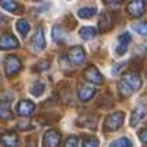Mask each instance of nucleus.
<instances>
[{"instance_id":"obj_20","label":"nucleus","mask_w":147,"mask_h":147,"mask_svg":"<svg viewBox=\"0 0 147 147\" xmlns=\"http://www.w3.org/2000/svg\"><path fill=\"white\" fill-rule=\"evenodd\" d=\"M78 34H80V37L83 40H91V38L96 37V29L92 28V26H83L80 29Z\"/></svg>"},{"instance_id":"obj_7","label":"nucleus","mask_w":147,"mask_h":147,"mask_svg":"<svg viewBox=\"0 0 147 147\" xmlns=\"http://www.w3.org/2000/svg\"><path fill=\"white\" fill-rule=\"evenodd\" d=\"M61 134L55 129L47 131L43 136V147H59L61 146Z\"/></svg>"},{"instance_id":"obj_32","label":"nucleus","mask_w":147,"mask_h":147,"mask_svg":"<svg viewBox=\"0 0 147 147\" xmlns=\"http://www.w3.org/2000/svg\"><path fill=\"white\" fill-rule=\"evenodd\" d=\"M0 81H1V77H0Z\"/></svg>"},{"instance_id":"obj_17","label":"nucleus","mask_w":147,"mask_h":147,"mask_svg":"<svg viewBox=\"0 0 147 147\" xmlns=\"http://www.w3.org/2000/svg\"><path fill=\"white\" fill-rule=\"evenodd\" d=\"M98 24H99L100 32H107V30L111 29V26H113V18H111L109 11H103L99 15V22Z\"/></svg>"},{"instance_id":"obj_27","label":"nucleus","mask_w":147,"mask_h":147,"mask_svg":"<svg viewBox=\"0 0 147 147\" xmlns=\"http://www.w3.org/2000/svg\"><path fill=\"white\" fill-rule=\"evenodd\" d=\"M99 146V140L96 136H90V138H85L83 140V147H98Z\"/></svg>"},{"instance_id":"obj_22","label":"nucleus","mask_w":147,"mask_h":147,"mask_svg":"<svg viewBox=\"0 0 147 147\" xmlns=\"http://www.w3.org/2000/svg\"><path fill=\"white\" fill-rule=\"evenodd\" d=\"M15 28H17V30L21 33V36H24V37H25L26 34L29 33V30H30V25H29V22H28L26 19H22V18L17 21Z\"/></svg>"},{"instance_id":"obj_26","label":"nucleus","mask_w":147,"mask_h":147,"mask_svg":"<svg viewBox=\"0 0 147 147\" xmlns=\"http://www.w3.org/2000/svg\"><path fill=\"white\" fill-rule=\"evenodd\" d=\"M132 29H134L135 32L140 33V34H147V21L134 24V25H132Z\"/></svg>"},{"instance_id":"obj_5","label":"nucleus","mask_w":147,"mask_h":147,"mask_svg":"<svg viewBox=\"0 0 147 147\" xmlns=\"http://www.w3.org/2000/svg\"><path fill=\"white\" fill-rule=\"evenodd\" d=\"M99 121V117L94 114H90V113H83L77 117L76 124L81 128H87V129H95L96 124Z\"/></svg>"},{"instance_id":"obj_14","label":"nucleus","mask_w":147,"mask_h":147,"mask_svg":"<svg viewBox=\"0 0 147 147\" xmlns=\"http://www.w3.org/2000/svg\"><path fill=\"white\" fill-rule=\"evenodd\" d=\"M146 115H147L146 106H144L143 103H139V105L135 107L132 115H131V127H136V125H138Z\"/></svg>"},{"instance_id":"obj_3","label":"nucleus","mask_w":147,"mask_h":147,"mask_svg":"<svg viewBox=\"0 0 147 147\" xmlns=\"http://www.w3.org/2000/svg\"><path fill=\"white\" fill-rule=\"evenodd\" d=\"M11 99H13V96L8 95L6 91L0 94V118L1 120H11V118H14V114L10 110Z\"/></svg>"},{"instance_id":"obj_24","label":"nucleus","mask_w":147,"mask_h":147,"mask_svg":"<svg viewBox=\"0 0 147 147\" xmlns=\"http://www.w3.org/2000/svg\"><path fill=\"white\" fill-rule=\"evenodd\" d=\"M96 13V7H83V8H80L77 14H78V17L83 19H88V18H92Z\"/></svg>"},{"instance_id":"obj_8","label":"nucleus","mask_w":147,"mask_h":147,"mask_svg":"<svg viewBox=\"0 0 147 147\" xmlns=\"http://www.w3.org/2000/svg\"><path fill=\"white\" fill-rule=\"evenodd\" d=\"M67 59L73 65H81L85 61V51L81 45H74L71 47L67 52Z\"/></svg>"},{"instance_id":"obj_18","label":"nucleus","mask_w":147,"mask_h":147,"mask_svg":"<svg viewBox=\"0 0 147 147\" xmlns=\"http://www.w3.org/2000/svg\"><path fill=\"white\" fill-rule=\"evenodd\" d=\"M67 37V30L63 28V25H57L52 26V38H54V41H57V43H63Z\"/></svg>"},{"instance_id":"obj_12","label":"nucleus","mask_w":147,"mask_h":147,"mask_svg":"<svg viewBox=\"0 0 147 147\" xmlns=\"http://www.w3.org/2000/svg\"><path fill=\"white\" fill-rule=\"evenodd\" d=\"M131 40H132V36L129 34L128 32H124L121 33L118 38H117V41H118V44L115 45V52L118 54V55H124L127 50H128V44L131 43Z\"/></svg>"},{"instance_id":"obj_9","label":"nucleus","mask_w":147,"mask_h":147,"mask_svg":"<svg viewBox=\"0 0 147 147\" xmlns=\"http://www.w3.org/2000/svg\"><path fill=\"white\" fill-rule=\"evenodd\" d=\"M146 11V1L143 0H132L129 1L128 6H127V13L131 17H142Z\"/></svg>"},{"instance_id":"obj_19","label":"nucleus","mask_w":147,"mask_h":147,"mask_svg":"<svg viewBox=\"0 0 147 147\" xmlns=\"http://www.w3.org/2000/svg\"><path fill=\"white\" fill-rule=\"evenodd\" d=\"M0 7L4 8L8 13H18L21 10V6L17 1H11V0H1L0 1Z\"/></svg>"},{"instance_id":"obj_28","label":"nucleus","mask_w":147,"mask_h":147,"mask_svg":"<svg viewBox=\"0 0 147 147\" xmlns=\"http://www.w3.org/2000/svg\"><path fill=\"white\" fill-rule=\"evenodd\" d=\"M78 146V138L77 136H69L63 147H77Z\"/></svg>"},{"instance_id":"obj_30","label":"nucleus","mask_w":147,"mask_h":147,"mask_svg":"<svg viewBox=\"0 0 147 147\" xmlns=\"http://www.w3.org/2000/svg\"><path fill=\"white\" fill-rule=\"evenodd\" d=\"M1 19H3V18H1V15H0V21H1Z\"/></svg>"},{"instance_id":"obj_1","label":"nucleus","mask_w":147,"mask_h":147,"mask_svg":"<svg viewBox=\"0 0 147 147\" xmlns=\"http://www.w3.org/2000/svg\"><path fill=\"white\" fill-rule=\"evenodd\" d=\"M142 87V78L139 73L135 70L125 71L121 76V80L118 81V92L122 98L132 96Z\"/></svg>"},{"instance_id":"obj_16","label":"nucleus","mask_w":147,"mask_h":147,"mask_svg":"<svg viewBox=\"0 0 147 147\" xmlns=\"http://www.w3.org/2000/svg\"><path fill=\"white\" fill-rule=\"evenodd\" d=\"M36 109V106H34V103L30 102V100H21L18 103V106H17V114L22 115V117H29V115L32 114L33 111Z\"/></svg>"},{"instance_id":"obj_4","label":"nucleus","mask_w":147,"mask_h":147,"mask_svg":"<svg viewBox=\"0 0 147 147\" xmlns=\"http://www.w3.org/2000/svg\"><path fill=\"white\" fill-rule=\"evenodd\" d=\"M22 69V62L15 55H8L4 61V70L7 76H14Z\"/></svg>"},{"instance_id":"obj_25","label":"nucleus","mask_w":147,"mask_h":147,"mask_svg":"<svg viewBox=\"0 0 147 147\" xmlns=\"http://www.w3.org/2000/svg\"><path fill=\"white\" fill-rule=\"evenodd\" d=\"M50 66H51L50 59H40L37 63L33 66V69H34V71H44L47 69H50Z\"/></svg>"},{"instance_id":"obj_21","label":"nucleus","mask_w":147,"mask_h":147,"mask_svg":"<svg viewBox=\"0 0 147 147\" xmlns=\"http://www.w3.org/2000/svg\"><path fill=\"white\" fill-rule=\"evenodd\" d=\"M44 91H45V84L43 83V81H40V80L34 81V83L30 85V94H32L33 96H41L44 94Z\"/></svg>"},{"instance_id":"obj_31","label":"nucleus","mask_w":147,"mask_h":147,"mask_svg":"<svg viewBox=\"0 0 147 147\" xmlns=\"http://www.w3.org/2000/svg\"><path fill=\"white\" fill-rule=\"evenodd\" d=\"M146 78H147V73H146Z\"/></svg>"},{"instance_id":"obj_2","label":"nucleus","mask_w":147,"mask_h":147,"mask_svg":"<svg viewBox=\"0 0 147 147\" xmlns=\"http://www.w3.org/2000/svg\"><path fill=\"white\" fill-rule=\"evenodd\" d=\"M124 118H125V114L122 111H115V113H111L106 117L105 120V124H103V129L106 132H111V131H117L118 128H121V125L124 124Z\"/></svg>"},{"instance_id":"obj_29","label":"nucleus","mask_w":147,"mask_h":147,"mask_svg":"<svg viewBox=\"0 0 147 147\" xmlns=\"http://www.w3.org/2000/svg\"><path fill=\"white\" fill-rule=\"evenodd\" d=\"M139 138H140L142 143H144V144L147 146V127H144V128L139 132Z\"/></svg>"},{"instance_id":"obj_15","label":"nucleus","mask_w":147,"mask_h":147,"mask_svg":"<svg viewBox=\"0 0 147 147\" xmlns=\"http://www.w3.org/2000/svg\"><path fill=\"white\" fill-rule=\"evenodd\" d=\"M77 95H78V99L81 102H88L95 95V88H92L90 85H85V84H80L78 88H77Z\"/></svg>"},{"instance_id":"obj_10","label":"nucleus","mask_w":147,"mask_h":147,"mask_svg":"<svg viewBox=\"0 0 147 147\" xmlns=\"http://www.w3.org/2000/svg\"><path fill=\"white\" fill-rule=\"evenodd\" d=\"M30 47L34 52H41L45 48V37H44V30L43 28H38L34 36L30 40Z\"/></svg>"},{"instance_id":"obj_11","label":"nucleus","mask_w":147,"mask_h":147,"mask_svg":"<svg viewBox=\"0 0 147 147\" xmlns=\"http://www.w3.org/2000/svg\"><path fill=\"white\" fill-rule=\"evenodd\" d=\"M18 45H19V41L13 34L3 33L0 36V50H11V48H17Z\"/></svg>"},{"instance_id":"obj_13","label":"nucleus","mask_w":147,"mask_h":147,"mask_svg":"<svg viewBox=\"0 0 147 147\" xmlns=\"http://www.w3.org/2000/svg\"><path fill=\"white\" fill-rule=\"evenodd\" d=\"M0 143L3 147H18V136L13 131H6L0 135Z\"/></svg>"},{"instance_id":"obj_6","label":"nucleus","mask_w":147,"mask_h":147,"mask_svg":"<svg viewBox=\"0 0 147 147\" xmlns=\"http://www.w3.org/2000/svg\"><path fill=\"white\" fill-rule=\"evenodd\" d=\"M83 76L88 83L96 84V85H100V84H103V81H105L102 73L99 71V69H98L96 66H88V67L84 70Z\"/></svg>"},{"instance_id":"obj_23","label":"nucleus","mask_w":147,"mask_h":147,"mask_svg":"<svg viewBox=\"0 0 147 147\" xmlns=\"http://www.w3.org/2000/svg\"><path fill=\"white\" fill-rule=\"evenodd\" d=\"M109 147H134V143L132 140L127 138V136H122V138H118L110 143Z\"/></svg>"}]
</instances>
